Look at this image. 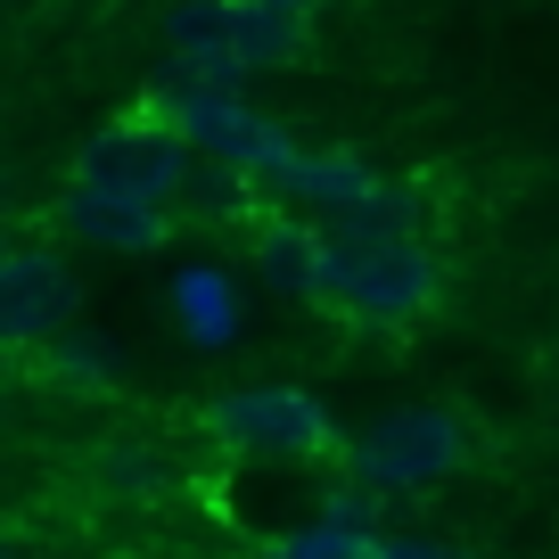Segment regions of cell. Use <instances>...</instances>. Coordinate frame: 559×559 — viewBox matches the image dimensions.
I'll return each instance as SVG.
<instances>
[{"label":"cell","mask_w":559,"mask_h":559,"mask_svg":"<svg viewBox=\"0 0 559 559\" xmlns=\"http://www.w3.org/2000/svg\"><path fill=\"white\" fill-rule=\"evenodd\" d=\"M330 288L321 313L362 337H412L444 305V255L419 230H330Z\"/></svg>","instance_id":"obj_1"},{"label":"cell","mask_w":559,"mask_h":559,"mask_svg":"<svg viewBox=\"0 0 559 559\" xmlns=\"http://www.w3.org/2000/svg\"><path fill=\"white\" fill-rule=\"evenodd\" d=\"M469 461H477V419L453 412V403L386 412L346 444V477L362 493H379V502L386 493H437V486H453Z\"/></svg>","instance_id":"obj_2"},{"label":"cell","mask_w":559,"mask_h":559,"mask_svg":"<svg viewBox=\"0 0 559 559\" xmlns=\"http://www.w3.org/2000/svg\"><path fill=\"white\" fill-rule=\"evenodd\" d=\"M198 428H206L230 461H288V469L346 461L330 403L305 395V386H288V379H263V386H230V395H214L206 412H198Z\"/></svg>","instance_id":"obj_3"},{"label":"cell","mask_w":559,"mask_h":559,"mask_svg":"<svg viewBox=\"0 0 559 559\" xmlns=\"http://www.w3.org/2000/svg\"><path fill=\"white\" fill-rule=\"evenodd\" d=\"M157 107L181 123V140L198 148V165H223V174H239L247 190H263V198H272L280 181H288V165L305 157L297 132L280 116H263L247 91H174L165 83Z\"/></svg>","instance_id":"obj_4"},{"label":"cell","mask_w":559,"mask_h":559,"mask_svg":"<svg viewBox=\"0 0 559 559\" xmlns=\"http://www.w3.org/2000/svg\"><path fill=\"white\" fill-rule=\"evenodd\" d=\"M74 181H99V190L148 198V206H181V198H190V181H198V148L181 140V123L148 99L140 116H116V123H99V132L83 140Z\"/></svg>","instance_id":"obj_5"},{"label":"cell","mask_w":559,"mask_h":559,"mask_svg":"<svg viewBox=\"0 0 559 559\" xmlns=\"http://www.w3.org/2000/svg\"><path fill=\"white\" fill-rule=\"evenodd\" d=\"M74 263L41 239L0 247V354H50L58 337L74 330Z\"/></svg>","instance_id":"obj_6"},{"label":"cell","mask_w":559,"mask_h":559,"mask_svg":"<svg viewBox=\"0 0 559 559\" xmlns=\"http://www.w3.org/2000/svg\"><path fill=\"white\" fill-rule=\"evenodd\" d=\"M330 247H337L330 223H313V214H288V206L255 214V280L288 305H321V288H330Z\"/></svg>","instance_id":"obj_7"},{"label":"cell","mask_w":559,"mask_h":559,"mask_svg":"<svg viewBox=\"0 0 559 559\" xmlns=\"http://www.w3.org/2000/svg\"><path fill=\"white\" fill-rule=\"evenodd\" d=\"M58 223L74 239L107 247V255H157L174 239V206H148V198H123V190H99V181H67L58 198Z\"/></svg>","instance_id":"obj_8"},{"label":"cell","mask_w":559,"mask_h":559,"mask_svg":"<svg viewBox=\"0 0 559 559\" xmlns=\"http://www.w3.org/2000/svg\"><path fill=\"white\" fill-rule=\"evenodd\" d=\"M230 50H239V74H280L313 50V25L272 0H230Z\"/></svg>","instance_id":"obj_9"},{"label":"cell","mask_w":559,"mask_h":559,"mask_svg":"<svg viewBox=\"0 0 559 559\" xmlns=\"http://www.w3.org/2000/svg\"><path fill=\"white\" fill-rule=\"evenodd\" d=\"M91 486H99L107 502H157L174 477H165V461L148 453L140 437H107L99 453H91Z\"/></svg>","instance_id":"obj_10"},{"label":"cell","mask_w":559,"mask_h":559,"mask_svg":"<svg viewBox=\"0 0 559 559\" xmlns=\"http://www.w3.org/2000/svg\"><path fill=\"white\" fill-rule=\"evenodd\" d=\"M174 321L198 337V346H230V330H239V297H230L223 272H181L174 280Z\"/></svg>","instance_id":"obj_11"},{"label":"cell","mask_w":559,"mask_h":559,"mask_svg":"<svg viewBox=\"0 0 559 559\" xmlns=\"http://www.w3.org/2000/svg\"><path fill=\"white\" fill-rule=\"evenodd\" d=\"M41 379L74 386V395H107V386H116V362H107V346H99V337L67 330V337H58L50 354H41Z\"/></svg>","instance_id":"obj_12"},{"label":"cell","mask_w":559,"mask_h":559,"mask_svg":"<svg viewBox=\"0 0 559 559\" xmlns=\"http://www.w3.org/2000/svg\"><path fill=\"white\" fill-rule=\"evenodd\" d=\"M370 559H477V551H461V543H428V535H379Z\"/></svg>","instance_id":"obj_13"},{"label":"cell","mask_w":559,"mask_h":559,"mask_svg":"<svg viewBox=\"0 0 559 559\" xmlns=\"http://www.w3.org/2000/svg\"><path fill=\"white\" fill-rule=\"evenodd\" d=\"M239 559H313L297 535H272V543H255V551H239Z\"/></svg>","instance_id":"obj_14"},{"label":"cell","mask_w":559,"mask_h":559,"mask_svg":"<svg viewBox=\"0 0 559 559\" xmlns=\"http://www.w3.org/2000/svg\"><path fill=\"white\" fill-rule=\"evenodd\" d=\"M272 9H288V17H321L330 0H272Z\"/></svg>","instance_id":"obj_15"}]
</instances>
